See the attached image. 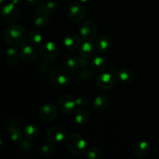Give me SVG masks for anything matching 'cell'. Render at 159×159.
<instances>
[{
  "instance_id": "cell-1",
  "label": "cell",
  "mask_w": 159,
  "mask_h": 159,
  "mask_svg": "<svg viewBox=\"0 0 159 159\" xmlns=\"http://www.w3.org/2000/svg\"><path fill=\"white\" fill-rule=\"evenodd\" d=\"M26 36V30L21 25L12 24L3 31V39L8 45L17 46L23 42Z\"/></svg>"
},
{
  "instance_id": "cell-2",
  "label": "cell",
  "mask_w": 159,
  "mask_h": 159,
  "mask_svg": "<svg viewBox=\"0 0 159 159\" xmlns=\"http://www.w3.org/2000/svg\"><path fill=\"white\" fill-rule=\"evenodd\" d=\"M68 150L76 156H80L87 151V142L85 138L79 134H71L67 138Z\"/></svg>"
},
{
  "instance_id": "cell-3",
  "label": "cell",
  "mask_w": 159,
  "mask_h": 159,
  "mask_svg": "<svg viewBox=\"0 0 159 159\" xmlns=\"http://www.w3.org/2000/svg\"><path fill=\"white\" fill-rule=\"evenodd\" d=\"M53 84L57 86H66L71 83L73 74L66 67H57L53 70L51 75Z\"/></svg>"
},
{
  "instance_id": "cell-4",
  "label": "cell",
  "mask_w": 159,
  "mask_h": 159,
  "mask_svg": "<svg viewBox=\"0 0 159 159\" xmlns=\"http://www.w3.org/2000/svg\"><path fill=\"white\" fill-rule=\"evenodd\" d=\"M39 54L43 61L52 62L58 58L60 51L57 44L54 42L46 41L40 45Z\"/></svg>"
},
{
  "instance_id": "cell-5",
  "label": "cell",
  "mask_w": 159,
  "mask_h": 159,
  "mask_svg": "<svg viewBox=\"0 0 159 159\" xmlns=\"http://www.w3.org/2000/svg\"><path fill=\"white\" fill-rule=\"evenodd\" d=\"M20 9L17 5L9 2L3 6L1 9V18L6 23H15L20 19Z\"/></svg>"
},
{
  "instance_id": "cell-6",
  "label": "cell",
  "mask_w": 159,
  "mask_h": 159,
  "mask_svg": "<svg viewBox=\"0 0 159 159\" xmlns=\"http://www.w3.org/2000/svg\"><path fill=\"white\" fill-rule=\"evenodd\" d=\"M68 133L67 129L61 125L51 126L47 133V138L53 144H57L67 140Z\"/></svg>"
},
{
  "instance_id": "cell-7",
  "label": "cell",
  "mask_w": 159,
  "mask_h": 159,
  "mask_svg": "<svg viewBox=\"0 0 159 159\" xmlns=\"http://www.w3.org/2000/svg\"><path fill=\"white\" fill-rule=\"evenodd\" d=\"M6 130L11 141L20 144L23 140V131L20 128V124L16 120L11 118L6 123Z\"/></svg>"
},
{
  "instance_id": "cell-8",
  "label": "cell",
  "mask_w": 159,
  "mask_h": 159,
  "mask_svg": "<svg viewBox=\"0 0 159 159\" xmlns=\"http://www.w3.org/2000/svg\"><path fill=\"white\" fill-rule=\"evenodd\" d=\"M96 83L99 89L110 91L116 86V79L112 73L103 71L97 77Z\"/></svg>"
},
{
  "instance_id": "cell-9",
  "label": "cell",
  "mask_w": 159,
  "mask_h": 159,
  "mask_svg": "<svg viewBox=\"0 0 159 159\" xmlns=\"http://www.w3.org/2000/svg\"><path fill=\"white\" fill-rule=\"evenodd\" d=\"M97 33V25L93 20H86L83 22L79 29V34L84 40H92L96 37Z\"/></svg>"
},
{
  "instance_id": "cell-10",
  "label": "cell",
  "mask_w": 159,
  "mask_h": 159,
  "mask_svg": "<svg viewBox=\"0 0 159 159\" xmlns=\"http://www.w3.org/2000/svg\"><path fill=\"white\" fill-rule=\"evenodd\" d=\"M76 106L75 98L71 95H64L61 96L57 102V108L65 114H68L74 111Z\"/></svg>"
},
{
  "instance_id": "cell-11",
  "label": "cell",
  "mask_w": 159,
  "mask_h": 159,
  "mask_svg": "<svg viewBox=\"0 0 159 159\" xmlns=\"http://www.w3.org/2000/svg\"><path fill=\"white\" fill-rule=\"evenodd\" d=\"M20 60L25 62L34 61L37 56V51L33 44L27 42H23L20 45Z\"/></svg>"
},
{
  "instance_id": "cell-12",
  "label": "cell",
  "mask_w": 159,
  "mask_h": 159,
  "mask_svg": "<svg viewBox=\"0 0 159 159\" xmlns=\"http://www.w3.org/2000/svg\"><path fill=\"white\" fill-rule=\"evenodd\" d=\"M85 9L83 5L80 2H73L68 9V16L72 22L78 23L84 18Z\"/></svg>"
},
{
  "instance_id": "cell-13",
  "label": "cell",
  "mask_w": 159,
  "mask_h": 159,
  "mask_svg": "<svg viewBox=\"0 0 159 159\" xmlns=\"http://www.w3.org/2000/svg\"><path fill=\"white\" fill-rule=\"evenodd\" d=\"M57 115V110L55 105L53 103H45L40 110V116L43 120L51 122L54 120Z\"/></svg>"
},
{
  "instance_id": "cell-14",
  "label": "cell",
  "mask_w": 159,
  "mask_h": 159,
  "mask_svg": "<svg viewBox=\"0 0 159 159\" xmlns=\"http://www.w3.org/2000/svg\"><path fill=\"white\" fill-rule=\"evenodd\" d=\"M82 44V37L80 34L71 33L65 36L64 38V46L69 51L78 49Z\"/></svg>"
},
{
  "instance_id": "cell-15",
  "label": "cell",
  "mask_w": 159,
  "mask_h": 159,
  "mask_svg": "<svg viewBox=\"0 0 159 159\" xmlns=\"http://www.w3.org/2000/svg\"><path fill=\"white\" fill-rule=\"evenodd\" d=\"M96 49V44H94L90 40H85L84 42H82L81 46L79 47V56L84 59L89 60L94 55Z\"/></svg>"
},
{
  "instance_id": "cell-16",
  "label": "cell",
  "mask_w": 159,
  "mask_h": 159,
  "mask_svg": "<svg viewBox=\"0 0 159 159\" xmlns=\"http://www.w3.org/2000/svg\"><path fill=\"white\" fill-rule=\"evenodd\" d=\"M32 20L35 26L38 28L44 27L49 22V14L42 9H37L33 16Z\"/></svg>"
},
{
  "instance_id": "cell-17",
  "label": "cell",
  "mask_w": 159,
  "mask_h": 159,
  "mask_svg": "<svg viewBox=\"0 0 159 159\" xmlns=\"http://www.w3.org/2000/svg\"><path fill=\"white\" fill-rule=\"evenodd\" d=\"M112 40L107 35H102L97 39L96 42V48L100 54H106L110 51L112 48Z\"/></svg>"
},
{
  "instance_id": "cell-18",
  "label": "cell",
  "mask_w": 159,
  "mask_h": 159,
  "mask_svg": "<svg viewBox=\"0 0 159 159\" xmlns=\"http://www.w3.org/2000/svg\"><path fill=\"white\" fill-rule=\"evenodd\" d=\"M110 98L107 95H99L95 98L93 107L96 111L102 112L107 110L110 104Z\"/></svg>"
},
{
  "instance_id": "cell-19",
  "label": "cell",
  "mask_w": 159,
  "mask_h": 159,
  "mask_svg": "<svg viewBox=\"0 0 159 159\" xmlns=\"http://www.w3.org/2000/svg\"><path fill=\"white\" fill-rule=\"evenodd\" d=\"M151 147L146 141H141L136 143L134 147V154L138 158H144L148 156L150 152Z\"/></svg>"
},
{
  "instance_id": "cell-20",
  "label": "cell",
  "mask_w": 159,
  "mask_h": 159,
  "mask_svg": "<svg viewBox=\"0 0 159 159\" xmlns=\"http://www.w3.org/2000/svg\"><path fill=\"white\" fill-rule=\"evenodd\" d=\"M92 68L96 72H103L107 68V61L102 56H95L90 62Z\"/></svg>"
},
{
  "instance_id": "cell-21",
  "label": "cell",
  "mask_w": 159,
  "mask_h": 159,
  "mask_svg": "<svg viewBox=\"0 0 159 159\" xmlns=\"http://www.w3.org/2000/svg\"><path fill=\"white\" fill-rule=\"evenodd\" d=\"M6 62L10 65H16L20 60V51L15 48H9L6 51Z\"/></svg>"
},
{
  "instance_id": "cell-22",
  "label": "cell",
  "mask_w": 159,
  "mask_h": 159,
  "mask_svg": "<svg viewBox=\"0 0 159 159\" xmlns=\"http://www.w3.org/2000/svg\"><path fill=\"white\" fill-rule=\"evenodd\" d=\"M74 120L78 124H85L89 120V113L86 110L80 107L75 111Z\"/></svg>"
},
{
  "instance_id": "cell-23",
  "label": "cell",
  "mask_w": 159,
  "mask_h": 159,
  "mask_svg": "<svg viewBox=\"0 0 159 159\" xmlns=\"http://www.w3.org/2000/svg\"><path fill=\"white\" fill-rule=\"evenodd\" d=\"M23 134L26 137V139L34 140L38 137L39 135V129L37 126L34 124H28L23 128Z\"/></svg>"
},
{
  "instance_id": "cell-24",
  "label": "cell",
  "mask_w": 159,
  "mask_h": 159,
  "mask_svg": "<svg viewBox=\"0 0 159 159\" xmlns=\"http://www.w3.org/2000/svg\"><path fill=\"white\" fill-rule=\"evenodd\" d=\"M37 9H42L50 15L57 10V3L52 0H41L39 2Z\"/></svg>"
},
{
  "instance_id": "cell-25",
  "label": "cell",
  "mask_w": 159,
  "mask_h": 159,
  "mask_svg": "<svg viewBox=\"0 0 159 159\" xmlns=\"http://www.w3.org/2000/svg\"><path fill=\"white\" fill-rule=\"evenodd\" d=\"M65 65L69 71L71 72H77L79 69H80L79 65V57H68L65 59Z\"/></svg>"
},
{
  "instance_id": "cell-26",
  "label": "cell",
  "mask_w": 159,
  "mask_h": 159,
  "mask_svg": "<svg viewBox=\"0 0 159 159\" xmlns=\"http://www.w3.org/2000/svg\"><path fill=\"white\" fill-rule=\"evenodd\" d=\"M28 40L34 46H39L43 43V37L37 30H32L28 35Z\"/></svg>"
},
{
  "instance_id": "cell-27",
  "label": "cell",
  "mask_w": 159,
  "mask_h": 159,
  "mask_svg": "<svg viewBox=\"0 0 159 159\" xmlns=\"http://www.w3.org/2000/svg\"><path fill=\"white\" fill-rule=\"evenodd\" d=\"M117 78L122 83H129L133 79V75L129 70L122 69L117 72Z\"/></svg>"
},
{
  "instance_id": "cell-28",
  "label": "cell",
  "mask_w": 159,
  "mask_h": 159,
  "mask_svg": "<svg viewBox=\"0 0 159 159\" xmlns=\"http://www.w3.org/2000/svg\"><path fill=\"white\" fill-rule=\"evenodd\" d=\"M86 157L89 159H99L102 155V151L99 148L94 146L87 149L85 152Z\"/></svg>"
},
{
  "instance_id": "cell-29",
  "label": "cell",
  "mask_w": 159,
  "mask_h": 159,
  "mask_svg": "<svg viewBox=\"0 0 159 159\" xmlns=\"http://www.w3.org/2000/svg\"><path fill=\"white\" fill-rule=\"evenodd\" d=\"M78 78L81 80H90L93 77V70L89 68H82L79 72H78Z\"/></svg>"
},
{
  "instance_id": "cell-30",
  "label": "cell",
  "mask_w": 159,
  "mask_h": 159,
  "mask_svg": "<svg viewBox=\"0 0 159 159\" xmlns=\"http://www.w3.org/2000/svg\"><path fill=\"white\" fill-rule=\"evenodd\" d=\"M54 151V148L51 144H45L41 148V154L44 157H50L53 155Z\"/></svg>"
},
{
  "instance_id": "cell-31",
  "label": "cell",
  "mask_w": 159,
  "mask_h": 159,
  "mask_svg": "<svg viewBox=\"0 0 159 159\" xmlns=\"http://www.w3.org/2000/svg\"><path fill=\"white\" fill-rule=\"evenodd\" d=\"M32 144H31V142H30L28 141V139L26 141L23 140L20 143V149L23 153H27V152H29L30 151L32 150Z\"/></svg>"
},
{
  "instance_id": "cell-32",
  "label": "cell",
  "mask_w": 159,
  "mask_h": 159,
  "mask_svg": "<svg viewBox=\"0 0 159 159\" xmlns=\"http://www.w3.org/2000/svg\"><path fill=\"white\" fill-rule=\"evenodd\" d=\"M75 100H76V105L79 107H85V106L88 105L89 103V99L85 96H78L77 98H75Z\"/></svg>"
},
{
  "instance_id": "cell-33",
  "label": "cell",
  "mask_w": 159,
  "mask_h": 159,
  "mask_svg": "<svg viewBox=\"0 0 159 159\" xmlns=\"http://www.w3.org/2000/svg\"><path fill=\"white\" fill-rule=\"evenodd\" d=\"M79 65H80V69L88 68V65H89L88 60L79 57Z\"/></svg>"
},
{
  "instance_id": "cell-34",
  "label": "cell",
  "mask_w": 159,
  "mask_h": 159,
  "mask_svg": "<svg viewBox=\"0 0 159 159\" xmlns=\"http://www.w3.org/2000/svg\"><path fill=\"white\" fill-rule=\"evenodd\" d=\"M25 2L29 6H36L38 2V0H25Z\"/></svg>"
},
{
  "instance_id": "cell-35",
  "label": "cell",
  "mask_w": 159,
  "mask_h": 159,
  "mask_svg": "<svg viewBox=\"0 0 159 159\" xmlns=\"http://www.w3.org/2000/svg\"><path fill=\"white\" fill-rule=\"evenodd\" d=\"M20 2H21V0H10V2L13 3V4L15 5H17V6H18V4Z\"/></svg>"
},
{
  "instance_id": "cell-36",
  "label": "cell",
  "mask_w": 159,
  "mask_h": 159,
  "mask_svg": "<svg viewBox=\"0 0 159 159\" xmlns=\"http://www.w3.org/2000/svg\"><path fill=\"white\" fill-rule=\"evenodd\" d=\"M89 1H90V0H79V2H82V3L88 2Z\"/></svg>"
}]
</instances>
